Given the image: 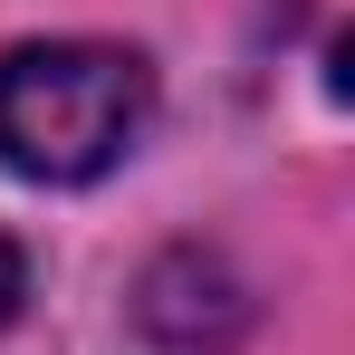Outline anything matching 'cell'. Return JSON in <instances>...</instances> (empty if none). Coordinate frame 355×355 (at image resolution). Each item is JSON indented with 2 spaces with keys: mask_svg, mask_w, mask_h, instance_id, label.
<instances>
[{
  "mask_svg": "<svg viewBox=\"0 0 355 355\" xmlns=\"http://www.w3.org/2000/svg\"><path fill=\"white\" fill-rule=\"evenodd\" d=\"M154 116V67L106 39H39L0 58V154L29 182H96Z\"/></svg>",
  "mask_w": 355,
  "mask_h": 355,
  "instance_id": "1",
  "label": "cell"
},
{
  "mask_svg": "<svg viewBox=\"0 0 355 355\" xmlns=\"http://www.w3.org/2000/svg\"><path fill=\"white\" fill-rule=\"evenodd\" d=\"M19 297H29V259H19V250L0 240V327L19 317Z\"/></svg>",
  "mask_w": 355,
  "mask_h": 355,
  "instance_id": "2",
  "label": "cell"
}]
</instances>
